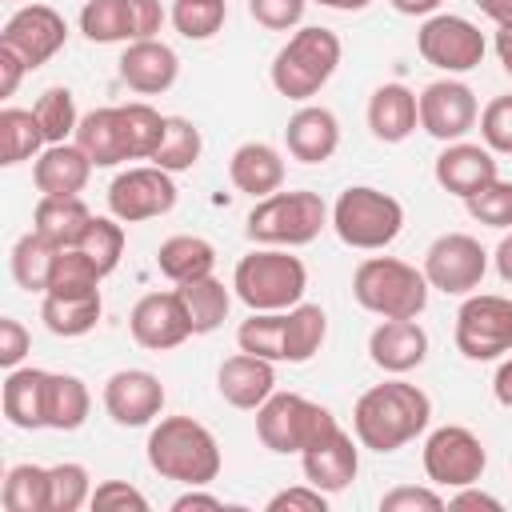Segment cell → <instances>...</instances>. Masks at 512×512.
Wrapping results in <instances>:
<instances>
[{"mask_svg": "<svg viewBox=\"0 0 512 512\" xmlns=\"http://www.w3.org/2000/svg\"><path fill=\"white\" fill-rule=\"evenodd\" d=\"M432 420V400L424 388L408 380H384L372 384L356 408H352V432L360 448L372 452H396L408 440H416Z\"/></svg>", "mask_w": 512, "mask_h": 512, "instance_id": "1", "label": "cell"}, {"mask_svg": "<svg viewBox=\"0 0 512 512\" xmlns=\"http://www.w3.org/2000/svg\"><path fill=\"white\" fill-rule=\"evenodd\" d=\"M148 464L156 476L164 480H176V484H188V488H204L220 476V444L216 436L192 420V416H164L152 424L148 432Z\"/></svg>", "mask_w": 512, "mask_h": 512, "instance_id": "2", "label": "cell"}, {"mask_svg": "<svg viewBox=\"0 0 512 512\" xmlns=\"http://www.w3.org/2000/svg\"><path fill=\"white\" fill-rule=\"evenodd\" d=\"M428 288L424 268L396 256H368L352 272L356 304L380 320H416L428 308Z\"/></svg>", "mask_w": 512, "mask_h": 512, "instance_id": "3", "label": "cell"}, {"mask_svg": "<svg viewBox=\"0 0 512 512\" xmlns=\"http://www.w3.org/2000/svg\"><path fill=\"white\" fill-rule=\"evenodd\" d=\"M232 288H236V300H244L252 312H288L304 300L308 268L288 248L260 244L236 260Z\"/></svg>", "mask_w": 512, "mask_h": 512, "instance_id": "4", "label": "cell"}, {"mask_svg": "<svg viewBox=\"0 0 512 512\" xmlns=\"http://www.w3.org/2000/svg\"><path fill=\"white\" fill-rule=\"evenodd\" d=\"M340 52L344 48H340V36L332 28H320V24L296 28L288 36V44L272 56L268 80L288 100H312L332 80V72L340 68Z\"/></svg>", "mask_w": 512, "mask_h": 512, "instance_id": "5", "label": "cell"}, {"mask_svg": "<svg viewBox=\"0 0 512 512\" xmlns=\"http://www.w3.org/2000/svg\"><path fill=\"white\" fill-rule=\"evenodd\" d=\"M324 224H332V212L320 200V192L296 188V192H272L256 200L244 220V232L252 244L300 248V244H312L324 232Z\"/></svg>", "mask_w": 512, "mask_h": 512, "instance_id": "6", "label": "cell"}, {"mask_svg": "<svg viewBox=\"0 0 512 512\" xmlns=\"http://www.w3.org/2000/svg\"><path fill=\"white\" fill-rule=\"evenodd\" d=\"M332 228L348 248L380 252L404 228V204L372 184H352L332 204Z\"/></svg>", "mask_w": 512, "mask_h": 512, "instance_id": "7", "label": "cell"}, {"mask_svg": "<svg viewBox=\"0 0 512 512\" xmlns=\"http://www.w3.org/2000/svg\"><path fill=\"white\" fill-rule=\"evenodd\" d=\"M332 428H336V416L300 392H272L256 408V436L276 456H292V452L300 456L308 444H316Z\"/></svg>", "mask_w": 512, "mask_h": 512, "instance_id": "8", "label": "cell"}, {"mask_svg": "<svg viewBox=\"0 0 512 512\" xmlns=\"http://www.w3.org/2000/svg\"><path fill=\"white\" fill-rule=\"evenodd\" d=\"M456 352L464 360H500L512 352V300L492 292H468L456 312Z\"/></svg>", "mask_w": 512, "mask_h": 512, "instance_id": "9", "label": "cell"}, {"mask_svg": "<svg viewBox=\"0 0 512 512\" xmlns=\"http://www.w3.org/2000/svg\"><path fill=\"white\" fill-rule=\"evenodd\" d=\"M484 468H488L484 440L464 424H444L424 440V472L436 488L480 484Z\"/></svg>", "mask_w": 512, "mask_h": 512, "instance_id": "10", "label": "cell"}, {"mask_svg": "<svg viewBox=\"0 0 512 512\" xmlns=\"http://www.w3.org/2000/svg\"><path fill=\"white\" fill-rule=\"evenodd\" d=\"M484 48H488L484 44V32L468 16H452V12H432L420 24V32H416V52L432 68H440L448 76L472 72L484 60Z\"/></svg>", "mask_w": 512, "mask_h": 512, "instance_id": "11", "label": "cell"}, {"mask_svg": "<svg viewBox=\"0 0 512 512\" xmlns=\"http://www.w3.org/2000/svg\"><path fill=\"white\" fill-rule=\"evenodd\" d=\"M488 272V252L468 232H444L424 252V276L444 296H468Z\"/></svg>", "mask_w": 512, "mask_h": 512, "instance_id": "12", "label": "cell"}, {"mask_svg": "<svg viewBox=\"0 0 512 512\" xmlns=\"http://www.w3.org/2000/svg\"><path fill=\"white\" fill-rule=\"evenodd\" d=\"M176 208V180L172 172H164L160 164H144V168H124L112 184H108V212L124 224H140V220H156L164 212Z\"/></svg>", "mask_w": 512, "mask_h": 512, "instance_id": "13", "label": "cell"}, {"mask_svg": "<svg viewBox=\"0 0 512 512\" xmlns=\"http://www.w3.org/2000/svg\"><path fill=\"white\" fill-rule=\"evenodd\" d=\"M64 40H68V20L52 4H24V8H16L8 16L4 32H0V44L12 48L28 64V72L44 68L64 48Z\"/></svg>", "mask_w": 512, "mask_h": 512, "instance_id": "14", "label": "cell"}, {"mask_svg": "<svg viewBox=\"0 0 512 512\" xmlns=\"http://www.w3.org/2000/svg\"><path fill=\"white\" fill-rule=\"evenodd\" d=\"M480 120V104H476V92L464 84V80H432L424 92H420V128L440 140V144H452V140H464Z\"/></svg>", "mask_w": 512, "mask_h": 512, "instance_id": "15", "label": "cell"}, {"mask_svg": "<svg viewBox=\"0 0 512 512\" xmlns=\"http://www.w3.org/2000/svg\"><path fill=\"white\" fill-rule=\"evenodd\" d=\"M104 412L120 428H144L164 412V384L148 368H120L104 380Z\"/></svg>", "mask_w": 512, "mask_h": 512, "instance_id": "16", "label": "cell"}, {"mask_svg": "<svg viewBox=\"0 0 512 512\" xmlns=\"http://www.w3.org/2000/svg\"><path fill=\"white\" fill-rule=\"evenodd\" d=\"M128 328H132V340L148 352H168L192 336V324H188V312H184L176 288L140 296L136 308L128 312Z\"/></svg>", "mask_w": 512, "mask_h": 512, "instance_id": "17", "label": "cell"}, {"mask_svg": "<svg viewBox=\"0 0 512 512\" xmlns=\"http://www.w3.org/2000/svg\"><path fill=\"white\" fill-rule=\"evenodd\" d=\"M432 176H436V184H440L444 192L468 200V196H476L480 188H488V184L500 176V168H496V152H492L488 144L452 140V144H444V152L436 156Z\"/></svg>", "mask_w": 512, "mask_h": 512, "instance_id": "18", "label": "cell"}, {"mask_svg": "<svg viewBox=\"0 0 512 512\" xmlns=\"http://www.w3.org/2000/svg\"><path fill=\"white\" fill-rule=\"evenodd\" d=\"M356 444L360 440H352L340 424L328 432V436H320L316 444H308L304 452H300V468H304V480L308 484H316L320 492H344L352 480H356V472H360V452H356Z\"/></svg>", "mask_w": 512, "mask_h": 512, "instance_id": "19", "label": "cell"}, {"mask_svg": "<svg viewBox=\"0 0 512 512\" xmlns=\"http://www.w3.org/2000/svg\"><path fill=\"white\" fill-rule=\"evenodd\" d=\"M120 80L140 92V96H160L176 84L180 76V56L164 44V40H132L124 52H120Z\"/></svg>", "mask_w": 512, "mask_h": 512, "instance_id": "20", "label": "cell"}, {"mask_svg": "<svg viewBox=\"0 0 512 512\" xmlns=\"http://www.w3.org/2000/svg\"><path fill=\"white\" fill-rule=\"evenodd\" d=\"M284 144H288V156L300 160V164H324V160H332V152L340 148V120H336V112L324 108V104L296 108L288 116Z\"/></svg>", "mask_w": 512, "mask_h": 512, "instance_id": "21", "label": "cell"}, {"mask_svg": "<svg viewBox=\"0 0 512 512\" xmlns=\"http://www.w3.org/2000/svg\"><path fill=\"white\" fill-rule=\"evenodd\" d=\"M368 356L380 372L404 376L424 364L428 356V332L416 320H380L368 336Z\"/></svg>", "mask_w": 512, "mask_h": 512, "instance_id": "22", "label": "cell"}, {"mask_svg": "<svg viewBox=\"0 0 512 512\" xmlns=\"http://www.w3.org/2000/svg\"><path fill=\"white\" fill-rule=\"evenodd\" d=\"M216 388H220V396H224L232 408L256 412V408L276 392V368H272V360H264V356L236 352V356H228V360L220 364Z\"/></svg>", "mask_w": 512, "mask_h": 512, "instance_id": "23", "label": "cell"}, {"mask_svg": "<svg viewBox=\"0 0 512 512\" xmlns=\"http://www.w3.org/2000/svg\"><path fill=\"white\" fill-rule=\"evenodd\" d=\"M368 128L380 144H400L420 128V96L408 84H380L368 96Z\"/></svg>", "mask_w": 512, "mask_h": 512, "instance_id": "24", "label": "cell"}, {"mask_svg": "<svg viewBox=\"0 0 512 512\" xmlns=\"http://www.w3.org/2000/svg\"><path fill=\"white\" fill-rule=\"evenodd\" d=\"M92 160L80 144H48L36 164H32V180L40 188V196H80L88 176H92Z\"/></svg>", "mask_w": 512, "mask_h": 512, "instance_id": "25", "label": "cell"}, {"mask_svg": "<svg viewBox=\"0 0 512 512\" xmlns=\"http://www.w3.org/2000/svg\"><path fill=\"white\" fill-rule=\"evenodd\" d=\"M48 372L44 368H12L0 388V408L12 428H48Z\"/></svg>", "mask_w": 512, "mask_h": 512, "instance_id": "26", "label": "cell"}, {"mask_svg": "<svg viewBox=\"0 0 512 512\" xmlns=\"http://www.w3.org/2000/svg\"><path fill=\"white\" fill-rule=\"evenodd\" d=\"M228 176H232L236 192H248L252 200H264V196L280 192V184H284V156L264 140H248L232 152Z\"/></svg>", "mask_w": 512, "mask_h": 512, "instance_id": "27", "label": "cell"}, {"mask_svg": "<svg viewBox=\"0 0 512 512\" xmlns=\"http://www.w3.org/2000/svg\"><path fill=\"white\" fill-rule=\"evenodd\" d=\"M88 224H92V212L80 196H40V204L32 208V228L56 248H76Z\"/></svg>", "mask_w": 512, "mask_h": 512, "instance_id": "28", "label": "cell"}, {"mask_svg": "<svg viewBox=\"0 0 512 512\" xmlns=\"http://www.w3.org/2000/svg\"><path fill=\"white\" fill-rule=\"evenodd\" d=\"M76 144L88 152V160L96 168H116L128 160L124 148V124H120V108H92L80 116L76 128Z\"/></svg>", "mask_w": 512, "mask_h": 512, "instance_id": "29", "label": "cell"}, {"mask_svg": "<svg viewBox=\"0 0 512 512\" xmlns=\"http://www.w3.org/2000/svg\"><path fill=\"white\" fill-rule=\"evenodd\" d=\"M156 268L172 280V284H188V280H200V276H212L216 268V248L204 240V236H168L160 248H156Z\"/></svg>", "mask_w": 512, "mask_h": 512, "instance_id": "30", "label": "cell"}, {"mask_svg": "<svg viewBox=\"0 0 512 512\" xmlns=\"http://www.w3.org/2000/svg\"><path fill=\"white\" fill-rule=\"evenodd\" d=\"M176 292H180V304H184V312H188L192 336H208V332H216V328L228 320L232 292L224 288V280H216V276H200V280L176 284Z\"/></svg>", "mask_w": 512, "mask_h": 512, "instance_id": "31", "label": "cell"}, {"mask_svg": "<svg viewBox=\"0 0 512 512\" xmlns=\"http://www.w3.org/2000/svg\"><path fill=\"white\" fill-rule=\"evenodd\" d=\"M100 312H104L100 292H92V296H56V292H44V300H40L44 328L52 336H64V340L88 336L100 324Z\"/></svg>", "mask_w": 512, "mask_h": 512, "instance_id": "32", "label": "cell"}, {"mask_svg": "<svg viewBox=\"0 0 512 512\" xmlns=\"http://www.w3.org/2000/svg\"><path fill=\"white\" fill-rule=\"evenodd\" d=\"M92 412V392L80 376L72 372H48V404H44V416H48V428L56 432H76Z\"/></svg>", "mask_w": 512, "mask_h": 512, "instance_id": "33", "label": "cell"}, {"mask_svg": "<svg viewBox=\"0 0 512 512\" xmlns=\"http://www.w3.org/2000/svg\"><path fill=\"white\" fill-rule=\"evenodd\" d=\"M48 144L32 108H0V164L16 168L20 160L40 156Z\"/></svg>", "mask_w": 512, "mask_h": 512, "instance_id": "34", "label": "cell"}, {"mask_svg": "<svg viewBox=\"0 0 512 512\" xmlns=\"http://www.w3.org/2000/svg\"><path fill=\"white\" fill-rule=\"evenodd\" d=\"M328 336V316L320 304H296L284 312V360L288 364H308Z\"/></svg>", "mask_w": 512, "mask_h": 512, "instance_id": "35", "label": "cell"}, {"mask_svg": "<svg viewBox=\"0 0 512 512\" xmlns=\"http://www.w3.org/2000/svg\"><path fill=\"white\" fill-rule=\"evenodd\" d=\"M56 252H60V248H56L52 240H44L36 228L24 232V236L12 244V256H8V264H12V280H16L20 288H28V292H48Z\"/></svg>", "mask_w": 512, "mask_h": 512, "instance_id": "36", "label": "cell"}, {"mask_svg": "<svg viewBox=\"0 0 512 512\" xmlns=\"http://www.w3.org/2000/svg\"><path fill=\"white\" fill-rule=\"evenodd\" d=\"M120 124H124L128 160H152V152H156L160 140H164L168 116H160V112H156L152 104H144V100H132V104H120Z\"/></svg>", "mask_w": 512, "mask_h": 512, "instance_id": "37", "label": "cell"}, {"mask_svg": "<svg viewBox=\"0 0 512 512\" xmlns=\"http://www.w3.org/2000/svg\"><path fill=\"white\" fill-rule=\"evenodd\" d=\"M8 512H48V468L44 464H12L0 488Z\"/></svg>", "mask_w": 512, "mask_h": 512, "instance_id": "38", "label": "cell"}, {"mask_svg": "<svg viewBox=\"0 0 512 512\" xmlns=\"http://www.w3.org/2000/svg\"><path fill=\"white\" fill-rule=\"evenodd\" d=\"M80 32L92 44H132L128 0H88L80 8Z\"/></svg>", "mask_w": 512, "mask_h": 512, "instance_id": "39", "label": "cell"}, {"mask_svg": "<svg viewBox=\"0 0 512 512\" xmlns=\"http://www.w3.org/2000/svg\"><path fill=\"white\" fill-rule=\"evenodd\" d=\"M204 152V140H200V128L184 116H168V128H164V140L160 148L152 152V164H160L164 172H188Z\"/></svg>", "mask_w": 512, "mask_h": 512, "instance_id": "40", "label": "cell"}, {"mask_svg": "<svg viewBox=\"0 0 512 512\" xmlns=\"http://www.w3.org/2000/svg\"><path fill=\"white\" fill-rule=\"evenodd\" d=\"M100 280H104V272L80 248H60L56 264H52L48 292H56V296H92V292H100Z\"/></svg>", "mask_w": 512, "mask_h": 512, "instance_id": "41", "label": "cell"}, {"mask_svg": "<svg viewBox=\"0 0 512 512\" xmlns=\"http://www.w3.org/2000/svg\"><path fill=\"white\" fill-rule=\"evenodd\" d=\"M32 112H36V120H40V128H44V136H48V144H64V140H68V136H76V128H80L76 96H72L64 84L44 88Z\"/></svg>", "mask_w": 512, "mask_h": 512, "instance_id": "42", "label": "cell"}, {"mask_svg": "<svg viewBox=\"0 0 512 512\" xmlns=\"http://www.w3.org/2000/svg\"><path fill=\"white\" fill-rule=\"evenodd\" d=\"M92 500V476L76 460H60L48 468V512H76Z\"/></svg>", "mask_w": 512, "mask_h": 512, "instance_id": "43", "label": "cell"}, {"mask_svg": "<svg viewBox=\"0 0 512 512\" xmlns=\"http://www.w3.org/2000/svg\"><path fill=\"white\" fill-rule=\"evenodd\" d=\"M236 344L240 352L264 356V360H284V312H252L240 328H236Z\"/></svg>", "mask_w": 512, "mask_h": 512, "instance_id": "44", "label": "cell"}, {"mask_svg": "<svg viewBox=\"0 0 512 512\" xmlns=\"http://www.w3.org/2000/svg\"><path fill=\"white\" fill-rule=\"evenodd\" d=\"M76 248L108 276L120 264V256H124V220H116V216H92V224H88V232L80 236Z\"/></svg>", "mask_w": 512, "mask_h": 512, "instance_id": "45", "label": "cell"}, {"mask_svg": "<svg viewBox=\"0 0 512 512\" xmlns=\"http://www.w3.org/2000/svg\"><path fill=\"white\" fill-rule=\"evenodd\" d=\"M228 0H172V24L184 40H212L224 28Z\"/></svg>", "mask_w": 512, "mask_h": 512, "instance_id": "46", "label": "cell"}, {"mask_svg": "<svg viewBox=\"0 0 512 512\" xmlns=\"http://www.w3.org/2000/svg\"><path fill=\"white\" fill-rule=\"evenodd\" d=\"M464 208H468V216L472 220H480V224H488V228H512V180H492L488 188H480L476 196H468L464 200Z\"/></svg>", "mask_w": 512, "mask_h": 512, "instance_id": "47", "label": "cell"}, {"mask_svg": "<svg viewBox=\"0 0 512 512\" xmlns=\"http://www.w3.org/2000/svg\"><path fill=\"white\" fill-rule=\"evenodd\" d=\"M480 140L496 156H512V92L492 96L480 112Z\"/></svg>", "mask_w": 512, "mask_h": 512, "instance_id": "48", "label": "cell"}, {"mask_svg": "<svg viewBox=\"0 0 512 512\" xmlns=\"http://www.w3.org/2000/svg\"><path fill=\"white\" fill-rule=\"evenodd\" d=\"M96 512H148V496L140 492V488H132L128 480H100L96 488H92V500H88Z\"/></svg>", "mask_w": 512, "mask_h": 512, "instance_id": "49", "label": "cell"}, {"mask_svg": "<svg viewBox=\"0 0 512 512\" xmlns=\"http://www.w3.org/2000/svg\"><path fill=\"white\" fill-rule=\"evenodd\" d=\"M448 508V500L436 488H416V484H400L392 492L380 496V512H440Z\"/></svg>", "mask_w": 512, "mask_h": 512, "instance_id": "50", "label": "cell"}, {"mask_svg": "<svg viewBox=\"0 0 512 512\" xmlns=\"http://www.w3.org/2000/svg\"><path fill=\"white\" fill-rule=\"evenodd\" d=\"M304 4L308 0H248V12L260 28L268 32H288L304 20Z\"/></svg>", "mask_w": 512, "mask_h": 512, "instance_id": "51", "label": "cell"}, {"mask_svg": "<svg viewBox=\"0 0 512 512\" xmlns=\"http://www.w3.org/2000/svg\"><path fill=\"white\" fill-rule=\"evenodd\" d=\"M268 512H328V492H320L316 484H296V488H284L276 496H268L264 504Z\"/></svg>", "mask_w": 512, "mask_h": 512, "instance_id": "52", "label": "cell"}, {"mask_svg": "<svg viewBox=\"0 0 512 512\" xmlns=\"http://www.w3.org/2000/svg\"><path fill=\"white\" fill-rule=\"evenodd\" d=\"M28 348H32V332L16 316H0V368L4 372L20 368V360L28 356Z\"/></svg>", "mask_w": 512, "mask_h": 512, "instance_id": "53", "label": "cell"}, {"mask_svg": "<svg viewBox=\"0 0 512 512\" xmlns=\"http://www.w3.org/2000/svg\"><path fill=\"white\" fill-rule=\"evenodd\" d=\"M28 72V64L12 52V48H4L0 44V100H8L16 88H20V76Z\"/></svg>", "mask_w": 512, "mask_h": 512, "instance_id": "54", "label": "cell"}, {"mask_svg": "<svg viewBox=\"0 0 512 512\" xmlns=\"http://www.w3.org/2000/svg\"><path fill=\"white\" fill-rule=\"evenodd\" d=\"M448 508H484V512H500L504 504H500L496 496L480 492L476 484H464V488H456V496H448Z\"/></svg>", "mask_w": 512, "mask_h": 512, "instance_id": "55", "label": "cell"}, {"mask_svg": "<svg viewBox=\"0 0 512 512\" xmlns=\"http://www.w3.org/2000/svg\"><path fill=\"white\" fill-rule=\"evenodd\" d=\"M188 508H224V504H220V496H212V492L188 488L184 496H176V500H172V512H188Z\"/></svg>", "mask_w": 512, "mask_h": 512, "instance_id": "56", "label": "cell"}, {"mask_svg": "<svg viewBox=\"0 0 512 512\" xmlns=\"http://www.w3.org/2000/svg\"><path fill=\"white\" fill-rule=\"evenodd\" d=\"M492 396H496L504 408H512V356L500 360V368H496V376H492Z\"/></svg>", "mask_w": 512, "mask_h": 512, "instance_id": "57", "label": "cell"}, {"mask_svg": "<svg viewBox=\"0 0 512 512\" xmlns=\"http://www.w3.org/2000/svg\"><path fill=\"white\" fill-rule=\"evenodd\" d=\"M488 20H496V28H508L512 24V0H472Z\"/></svg>", "mask_w": 512, "mask_h": 512, "instance_id": "58", "label": "cell"}, {"mask_svg": "<svg viewBox=\"0 0 512 512\" xmlns=\"http://www.w3.org/2000/svg\"><path fill=\"white\" fill-rule=\"evenodd\" d=\"M492 260H496V272H500V280H504V284H512V232H508V236L496 244Z\"/></svg>", "mask_w": 512, "mask_h": 512, "instance_id": "59", "label": "cell"}, {"mask_svg": "<svg viewBox=\"0 0 512 512\" xmlns=\"http://www.w3.org/2000/svg\"><path fill=\"white\" fill-rule=\"evenodd\" d=\"M400 16H432L440 8V0H388Z\"/></svg>", "mask_w": 512, "mask_h": 512, "instance_id": "60", "label": "cell"}, {"mask_svg": "<svg viewBox=\"0 0 512 512\" xmlns=\"http://www.w3.org/2000/svg\"><path fill=\"white\" fill-rule=\"evenodd\" d=\"M496 56H500V68L512 76V24L496 32Z\"/></svg>", "mask_w": 512, "mask_h": 512, "instance_id": "61", "label": "cell"}, {"mask_svg": "<svg viewBox=\"0 0 512 512\" xmlns=\"http://www.w3.org/2000/svg\"><path fill=\"white\" fill-rule=\"evenodd\" d=\"M312 4H320V8H336V12H360V8H368L372 0H312Z\"/></svg>", "mask_w": 512, "mask_h": 512, "instance_id": "62", "label": "cell"}]
</instances>
